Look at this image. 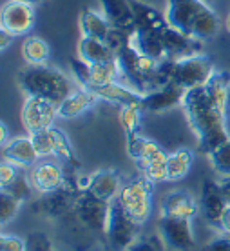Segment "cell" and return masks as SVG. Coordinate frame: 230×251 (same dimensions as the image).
<instances>
[{"instance_id":"6da1fadb","label":"cell","mask_w":230,"mask_h":251,"mask_svg":"<svg viewBox=\"0 0 230 251\" xmlns=\"http://www.w3.org/2000/svg\"><path fill=\"white\" fill-rule=\"evenodd\" d=\"M181 107L185 111L190 129L198 138V150L201 153L209 155L216 148L230 140L227 124H225L227 113L223 109H219L218 104L212 100L205 86L185 91Z\"/></svg>"},{"instance_id":"7a4b0ae2","label":"cell","mask_w":230,"mask_h":251,"mask_svg":"<svg viewBox=\"0 0 230 251\" xmlns=\"http://www.w3.org/2000/svg\"><path fill=\"white\" fill-rule=\"evenodd\" d=\"M165 19L187 37L207 42L218 35L221 22L205 0H167Z\"/></svg>"},{"instance_id":"3957f363","label":"cell","mask_w":230,"mask_h":251,"mask_svg":"<svg viewBox=\"0 0 230 251\" xmlns=\"http://www.w3.org/2000/svg\"><path fill=\"white\" fill-rule=\"evenodd\" d=\"M19 86L25 97H37L60 106L75 91V84L62 69L53 66H27L19 71Z\"/></svg>"},{"instance_id":"277c9868","label":"cell","mask_w":230,"mask_h":251,"mask_svg":"<svg viewBox=\"0 0 230 251\" xmlns=\"http://www.w3.org/2000/svg\"><path fill=\"white\" fill-rule=\"evenodd\" d=\"M138 224L127 215L118 197L109 202V213L104 229V244L107 251H129L136 237Z\"/></svg>"},{"instance_id":"5b68a950","label":"cell","mask_w":230,"mask_h":251,"mask_svg":"<svg viewBox=\"0 0 230 251\" xmlns=\"http://www.w3.org/2000/svg\"><path fill=\"white\" fill-rule=\"evenodd\" d=\"M152 191L154 182L147 176H134L132 180L122 186V191L118 195L120 204L124 206L127 215L131 217L138 226L145 224L152 211Z\"/></svg>"},{"instance_id":"8992f818","label":"cell","mask_w":230,"mask_h":251,"mask_svg":"<svg viewBox=\"0 0 230 251\" xmlns=\"http://www.w3.org/2000/svg\"><path fill=\"white\" fill-rule=\"evenodd\" d=\"M107 213H109V202L100 201L87 189H80V193L76 195L75 206L65 217H71L76 226H80L87 233L104 235Z\"/></svg>"},{"instance_id":"52a82bcc","label":"cell","mask_w":230,"mask_h":251,"mask_svg":"<svg viewBox=\"0 0 230 251\" xmlns=\"http://www.w3.org/2000/svg\"><path fill=\"white\" fill-rule=\"evenodd\" d=\"M214 71H216V68L207 55H196V57L174 60L172 84L181 88L183 91L201 88L210 80Z\"/></svg>"},{"instance_id":"ba28073f","label":"cell","mask_w":230,"mask_h":251,"mask_svg":"<svg viewBox=\"0 0 230 251\" xmlns=\"http://www.w3.org/2000/svg\"><path fill=\"white\" fill-rule=\"evenodd\" d=\"M37 22L35 7L20 2V0H7L0 9V29L11 33L13 37H20L29 33Z\"/></svg>"},{"instance_id":"9c48e42d","label":"cell","mask_w":230,"mask_h":251,"mask_svg":"<svg viewBox=\"0 0 230 251\" xmlns=\"http://www.w3.org/2000/svg\"><path fill=\"white\" fill-rule=\"evenodd\" d=\"M56 117H58V106L44 99H37V97H27L20 111L22 126L27 135L53 127Z\"/></svg>"},{"instance_id":"30bf717a","label":"cell","mask_w":230,"mask_h":251,"mask_svg":"<svg viewBox=\"0 0 230 251\" xmlns=\"http://www.w3.org/2000/svg\"><path fill=\"white\" fill-rule=\"evenodd\" d=\"M192 220L170 219V217H160L158 220V235L162 237L167 248L174 251H188L194 248V233Z\"/></svg>"},{"instance_id":"8fae6325","label":"cell","mask_w":230,"mask_h":251,"mask_svg":"<svg viewBox=\"0 0 230 251\" xmlns=\"http://www.w3.org/2000/svg\"><path fill=\"white\" fill-rule=\"evenodd\" d=\"M160 38H162L167 60H181V58L203 55V42L201 40L187 37L170 25H165L160 31Z\"/></svg>"},{"instance_id":"7c38bea8","label":"cell","mask_w":230,"mask_h":251,"mask_svg":"<svg viewBox=\"0 0 230 251\" xmlns=\"http://www.w3.org/2000/svg\"><path fill=\"white\" fill-rule=\"evenodd\" d=\"M198 202H199V215L210 226L218 227L221 215H223L225 207L229 204V199L225 197L221 184L214 182V180H205Z\"/></svg>"},{"instance_id":"4fadbf2b","label":"cell","mask_w":230,"mask_h":251,"mask_svg":"<svg viewBox=\"0 0 230 251\" xmlns=\"http://www.w3.org/2000/svg\"><path fill=\"white\" fill-rule=\"evenodd\" d=\"M29 180H31L35 191L42 195L53 193L60 189L65 184L67 176L63 173L62 166L53 160H42L37 162L29 171Z\"/></svg>"},{"instance_id":"5bb4252c","label":"cell","mask_w":230,"mask_h":251,"mask_svg":"<svg viewBox=\"0 0 230 251\" xmlns=\"http://www.w3.org/2000/svg\"><path fill=\"white\" fill-rule=\"evenodd\" d=\"M199 213V202L183 189L170 191L162 201V217L192 220Z\"/></svg>"},{"instance_id":"9a60e30c","label":"cell","mask_w":230,"mask_h":251,"mask_svg":"<svg viewBox=\"0 0 230 251\" xmlns=\"http://www.w3.org/2000/svg\"><path fill=\"white\" fill-rule=\"evenodd\" d=\"M38 153L31 137H15L2 146V160L15 164L17 168H33L38 162Z\"/></svg>"},{"instance_id":"2e32d148","label":"cell","mask_w":230,"mask_h":251,"mask_svg":"<svg viewBox=\"0 0 230 251\" xmlns=\"http://www.w3.org/2000/svg\"><path fill=\"white\" fill-rule=\"evenodd\" d=\"M183 95H185V91L181 88H178L174 84H168V86H163V88L143 95L142 107L147 113H163V111H168L176 106H181Z\"/></svg>"},{"instance_id":"e0dca14e","label":"cell","mask_w":230,"mask_h":251,"mask_svg":"<svg viewBox=\"0 0 230 251\" xmlns=\"http://www.w3.org/2000/svg\"><path fill=\"white\" fill-rule=\"evenodd\" d=\"M85 189L98 197L100 201L112 202L122 191V178L114 170H98L89 175Z\"/></svg>"},{"instance_id":"ac0fdd59","label":"cell","mask_w":230,"mask_h":251,"mask_svg":"<svg viewBox=\"0 0 230 251\" xmlns=\"http://www.w3.org/2000/svg\"><path fill=\"white\" fill-rule=\"evenodd\" d=\"M102 6L104 17L109 20V24L116 29H122L125 33H134L136 25H134V17H132V9L129 0H98Z\"/></svg>"},{"instance_id":"d6986e66","label":"cell","mask_w":230,"mask_h":251,"mask_svg":"<svg viewBox=\"0 0 230 251\" xmlns=\"http://www.w3.org/2000/svg\"><path fill=\"white\" fill-rule=\"evenodd\" d=\"M134 17V25L138 31H162L167 24V19L162 11H158L143 0H129Z\"/></svg>"},{"instance_id":"ffe728a7","label":"cell","mask_w":230,"mask_h":251,"mask_svg":"<svg viewBox=\"0 0 230 251\" xmlns=\"http://www.w3.org/2000/svg\"><path fill=\"white\" fill-rule=\"evenodd\" d=\"M78 27H80L82 37L94 38L100 42H105L109 38L112 25L109 24V20L104 17V13H98L91 9V7H84L78 17Z\"/></svg>"},{"instance_id":"44dd1931","label":"cell","mask_w":230,"mask_h":251,"mask_svg":"<svg viewBox=\"0 0 230 251\" xmlns=\"http://www.w3.org/2000/svg\"><path fill=\"white\" fill-rule=\"evenodd\" d=\"M98 100L100 99L93 91L78 88L58 106V117L65 120L76 119V117H80V115L87 113L89 109H93Z\"/></svg>"},{"instance_id":"7402d4cb","label":"cell","mask_w":230,"mask_h":251,"mask_svg":"<svg viewBox=\"0 0 230 251\" xmlns=\"http://www.w3.org/2000/svg\"><path fill=\"white\" fill-rule=\"evenodd\" d=\"M100 100H105L109 104H116V106H129V104H142L143 95L136 93L134 89L125 86L122 82H112L109 86H102V88L91 89Z\"/></svg>"},{"instance_id":"603a6c76","label":"cell","mask_w":230,"mask_h":251,"mask_svg":"<svg viewBox=\"0 0 230 251\" xmlns=\"http://www.w3.org/2000/svg\"><path fill=\"white\" fill-rule=\"evenodd\" d=\"M129 44L140 53L149 58H154L158 62L167 60L165 50H163L162 38H160V31H134L131 35V42Z\"/></svg>"},{"instance_id":"cb8c5ba5","label":"cell","mask_w":230,"mask_h":251,"mask_svg":"<svg viewBox=\"0 0 230 251\" xmlns=\"http://www.w3.org/2000/svg\"><path fill=\"white\" fill-rule=\"evenodd\" d=\"M76 53H78V58L89 66L114 60V51L105 42H100V40L87 37H80L78 44H76Z\"/></svg>"},{"instance_id":"d4e9b609","label":"cell","mask_w":230,"mask_h":251,"mask_svg":"<svg viewBox=\"0 0 230 251\" xmlns=\"http://www.w3.org/2000/svg\"><path fill=\"white\" fill-rule=\"evenodd\" d=\"M163 148L156 140L152 138L145 137L142 133H136V135H131V137H127V153H129V157L138 164L145 162V160H149L152 158L154 155L158 153H162Z\"/></svg>"},{"instance_id":"484cf974","label":"cell","mask_w":230,"mask_h":251,"mask_svg":"<svg viewBox=\"0 0 230 251\" xmlns=\"http://www.w3.org/2000/svg\"><path fill=\"white\" fill-rule=\"evenodd\" d=\"M22 58L27 66H44L51 58V46L40 37H25L20 48Z\"/></svg>"},{"instance_id":"4316f807","label":"cell","mask_w":230,"mask_h":251,"mask_svg":"<svg viewBox=\"0 0 230 251\" xmlns=\"http://www.w3.org/2000/svg\"><path fill=\"white\" fill-rule=\"evenodd\" d=\"M192 160H194L192 151L187 150V148H181V150H176V151H172V153H168V158H167V180L168 182L183 180V178L190 173Z\"/></svg>"},{"instance_id":"83f0119b","label":"cell","mask_w":230,"mask_h":251,"mask_svg":"<svg viewBox=\"0 0 230 251\" xmlns=\"http://www.w3.org/2000/svg\"><path fill=\"white\" fill-rule=\"evenodd\" d=\"M89 73H91V82L87 88L89 91L94 88L109 86L112 82H120V69L116 66V60L93 64V66H89Z\"/></svg>"},{"instance_id":"f1b7e54d","label":"cell","mask_w":230,"mask_h":251,"mask_svg":"<svg viewBox=\"0 0 230 251\" xmlns=\"http://www.w3.org/2000/svg\"><path fill=\"white\" fill-rule=\"evenodd\" d=\"M167 158H168V153L163 150L162 153L154 155L149 160L138 164V170H140V173L143 176H147L154 184L163 182V180H167Z\"/></svg>"},{"instance_id":"f546056e","label":"cell","mask_w":230,"mask_h":251,"mask_svg":"<svg viewBox=\"0 0 230 251\" xmlns=\"http://www.w3.org/2000/svg\"><path fill=\"white\" fill-rule=\"evenodd\" d=\"M142 117H143L142 104H129V106L120 107L118 120H120L122 129L125 131L127 137L140 133V127H142Z\"/></svg>"},{"instance_id":"4dcf8cb0","label":"cell","mask_w":230,"mask_h":251,"mask_svg":"<svg viewBox=\"0 0 230 251\" xmlns=\"http://www.w3.org/2000/svg\"><path fill=\"white\" fill-rule=\"evenodd\" d=\"M49 133H51V138H53V148H55V157H58L60 160L63 162H69L73 164V166H78L76 162V157H75V150H73V146H71V140L62 129H58V127H49Z\"/></svg>"},{"instance_id":"1f68e13d","label":"cell","mask_w":230,"mask_h":251,"mask_svg":"<svg viewBox=\"0 0 230 251\" xmlns=\"http://www.w3.org/2000/svg\"><path fill=\"white\" fill-rule=\"evenodd\" d=\"M209 160H210V166L214 173L221 178V180H227L230 178V140H227L225 144H221L219 148L209 153L207 155Z\"/></svg>"},{"instance_id":"d6a6232c","label":"cell","mask_w":230,"mask_h":251,"mask_svg":"<svg viewBox=\"0 0 230 251\" xmlns=\"http://www.w3.org/2000/svg\"><path fill=\"white\" fill-rule=\"evenodd\" d=\"M22 204H24V202L19 201V199L13 197V195H9L7 191H2V193H0V222H2V226L9 224V222L17 217Z\"/></svg>"},{"instance_id":"836d02e7","label":"cell","mask_w":230,"mask_h":251,"mask_svg":"<svg viewBox=\"0 0 230 251\" xmlns=\"http://www.w3.org/2000/svg\"><path fill=\"white\" fill-rule=\"evenodd\" d=\"M2 191H7L9 195L17 197L19 201L25 202L29 197H31L35 188H33L31 180H29V175H19L15 180H13V184H9V186H7L6 189H2Z\"/></svg>"},{"instance_id":"e575fe53","label":"cell","mask_w":230,"mask_h":251,"mask_svg":"<svg viewBox=\"0 0 230 251\" xmlns=\"http://www.w3.org/2000/svg\"><path fill=\"white\" fill-rule=\"evenodd\" d=\"M33 140V146L37 150L38 157L45 158V157H55V148H53V138H51L49 129H44V131H38L29 135Z\"/></svg>"},{"instance_id":"d590c367","label":"cell","mask_w":230,"mask_h":251,"mask_svg":"<svg viewBox=\"0 0 230 251\" xmlns=\"http://www.w3.org/2000/svg\"><path fill=\"white\" fill-rule=\"evenodd\" d=\"M167 248L160 235L152 237H140L134 240V244L129 248V251H163Z\"/></svg>"},{"instance_id":"8d00e7d4","label":"cell","mask_w":230,"mask_h":251,"mask_svg":"<svg viewBox=\"0 0 230 251\" xmlns=\"http://www.w3.org/2000/svg\"><path fill=\"white\" fill-rule=\"evenodd\" d=\"M19 170L20 168H17L15 164L2 160V164H0V188L6 189L9 184H13V180L20 175Z\"/></svg>"},{"instance_id":"74e56055","label":"cell","mask_w":230,"mask_h":251,"mask_svg":"<svg viewBox=\"0 0 230 251\" xmlns=\"http://www.w3.org/2000/svg\"><path fill=\"white\" fill-rule=\"evenodd\" d=\"M0 251H27V244L20 237L2 235L0 237Z\"/></svg>"},{"instance_id":"f35d334b","label":"cell","mask_w":230,"mask_h":251,"mask_svg":"<svg viewBox=\"0 0 230 251\" xmlns=\"http://www.w3.org/2000/svg\"><path fill=\"white\" fill-rule=\"evenodd\" d=\"M201 251H230V237L227 235H219L209 240Z\"/></svg>"},{"instance_id":"ab89813d","label":"cell","mask_w":230,"mask_h":251,"mask_svg":"<svg viewBox=\"0 0 230 251\" xmlns=\"http://www.w3.org/2000/svg\"><path fill=\"white\" fill-rule=\"evenodd\" d=\"M218 229L223 235H227V237H230V202L227 204V207H225L223 215H221V220H219V226Z\"/></svg>"},{"instance_id":"60d3db41","label":"cell","mask_w":230,"mask_h":251,"mask_svg":"<svg viewBox=\"0 0 230 251\" xmlns=\"http://www.w3.org/2000/svg\"><path fill=\"white\" fill-rule=\"evenodd\" d=\"M13 35L11 33H7V31H4V29H0V50L2 51H6L9 46H11V42H13Z\"/></svg>"},{"instance_id":"b9f144b4","label":"cell","mask_w":230,"mask_h":251,"mask_svg":"<svg viewBox=\"0 0 230 251\" xmlns=\"http://www.w3.org/2000/svg\"><path fill=\"white\" fill-rule=\"evenodd\" d=\"M20 2H25V4H29V6L37 7V6H40V4H44L45 0H20Z\"/></svg>"},{"instance_id":"7bdbcfd3","label":"cell","mask_w":230,"mask_h":251,"mask_svg":"<svg viewBox=\"0 0 230 251\" xmlns=\"http://www.w3.org/2000/svg\"><path fill=\"white\" fill-rule=\"evenodd\" d=\"M0 126H2V146H4L7 142V127H6V124H4V122H2Z\"/></svg>"},{"instance_id":"ee69618b","label":"cell","mask_w":230,"mask_h":251,"mask_svg":"<svg viewBox=\"0 0 230 251\" xmlns=\"http://www.w3.org/2000/svg\"><path fill=\"white\" fill-rule=\"evenodd\" d=\"M225 27H227V31L230 33V11H229V15H227V19H225Z\"/></svg>"},{"instance_id":"f6af8a7d","label":"cell","mask_w":230,"mask_h":251,"mask_svg":"<svg viewBox=\"0 0 230 251\" xmlns=\"http://www.w3.org/2000/svg\"><path fill=\"white\" fill-rule=\"evenodd\" d=\"M205 2H214V0H205Z\"/></svg>"},{"instance_id":"bcb514c9","label":"cell","mask_w":230,"mask_h":251,"mask_svg":"<svg viewBox=\"0 0 230 251\" xmlns=\"http://www.w3.org/2000/svg\"><path fill=\"white\" fill-rule=\"evenodd\" d=\"M47 251H55V250H51V248H49V250H47Z\"/></svg>"}]
</instances>
